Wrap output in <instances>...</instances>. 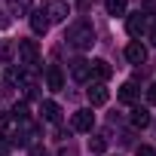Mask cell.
Instances as JSON below:
<instances>
[{
    "label": "cell",
    "instance_id": "cell-7",
    "mask_svg": "<svg viewBox=\"0 0 156 156\" xmlns=\"http://www.w3.org/2000/svg\"><path fill=\"white\" fill-rule=\"evenodd\" d=\"M46 86H49L52 92H61L64 76H61V67H58V64H49V67H46Z\"/></svg>",
    "mask_w": 156,
    "mask_h": 156
},
{
    "label": "cell",
    "instance_id": "cell-6",
    "mask_svg": "<svg viewBox=\"0 0 156 156\" xmlns=\"http://www.w3.org/2000/svg\"><path fill=\"white\" fill-rule=\"evenodd\" d=\"M107 98H110V89H107L104 83H95V86L89 89V104H92V107H101V104H107Z\"/></svg>",
    "mask_w": 156,
    "mask_h": 156
},
{
    "label": "cell",
    "instance_id": "cell-17",
    "mask_svg": "<svg viewBox=\"0 0 156 156\" xmlns=\"http://www.w3.org/2000/svg\"><path fill=\"white\" fill-rule=\"evenodd\" d=\"M104 9L110 16H126V0H104Z\"/></svg>",
    "mask_w": 156,
    "mask_h": 156
},
{
    "label": "cell",
    "instance_id": "cell-8",
    "mask_svg": "<svg viewBox=\"0 0 156 156\" xmlns=\"http://www.w3.org/2000/svg\"><path fill=\"white\" fill-rule=\"evenodd\" d=\"M126 31H129L132 37H141V34L147 31V16H141V12L129 16V22H126Z\"/></svg>",
    "mask_w": 156,
    "mask_h": 156
},
{
    "label": "cell",
    "instance_id": "cell-14",
    "mask_svg": "<svg viewBox=\"0 0 156 156\" xmlns=\"http://www.w3.org/2000/svg\"><path fill=\"white\" fill-rule=\"evenodd\" d=\"M132 126H138V129L150 126V110H147V107H135V110H132Z\"/></svg>",
    "mask_w": 156,
    "mask_h": 156
},
{
    "label": "cell",
    "instance_id": "cell-3",
    "mask_svg": "<svg viewBox=\"0 0 156 156\" xmlns=\"http://www.w3.org/2000/svg\"><path fill=\"white\" fill-rule=\"evenodd\" d=\"M43 16L49 19V25L52 22H64L67 19V3L64 0H43Z\"/></svg>",
    "mask_w": 156,
    "mask_h": 156
},
{
    "label": "cell",
    "instance_id": "cell-15",
    "mask_svg": "<svg viewBox=\"0 0 156 156\" xmlns=\"http://www.w3.org/2000/svg\"><path fill=\"white\" fill-rule=\"evenodd\" d=\"M12 16H31V0H6Z\"/></svg>",
    "mask_w": 156,
    "mask_h": 156
},
{
    "label": "cell",
    "instance_id": "cell-13",
    "mask_svg": "<svg viewBox=\"0 0 156 156\" xmlns=\"http://www.w3.org/2000/svg\"><path fill=\"white\" fill-rule=\"evenodd\" d=\"M116 95H119V101L135 104V101H138V86H135V83H126V86H119V92H116Z\"/></svg>",
    "mask_w": 156,
    "mask_h": 156
},
{
    "label": "cell",
    "instance_id": "cell-22",
    "mask_svg": "<svg viewBox=\"0 0 156 156\" xmlns=\"http://www.w3.org/2000/svg\"><path fill=\"white\" fill-rule=\"evenodd\" d=\"M147 34H150V43H153V46H156V22H153V25H150V28H147Z\"/></svg>",
    "mask_w": 156,
    "mask_h": 156
},
{
    "label": "cell",
    "instance_id": "cell-1",
    "mask_svg": "<svg viewBox=\"0 0 156 156\" xmlns=\"http://www.w3.org/2000/svg\"><path fill=\"white\" fill-rule=\"evenodd\" d=\"M67 43H70L73 49H89V46L95 43V28H92L86 19H80L76 25H70V31H67Z\"/></svg>",
    "mask_w": 156,
    "mask_h": 156
},
{
    "label": "cell",
    "instance_id": "cell-2",
    "mask_svg": "<svg viewBox=\"0 0 156 156\" xmlns=\"http://www.w3.org/2000/svg\"><path fill=\"white\" fill-rule=\"evenodd\" d=\"M37 55H40V49H37L34 40H19V64L22 67H34Z\"/></svg>",
    "mask_w": 156,
    "mask_h": 156
},
{
    "label": "cell",
    "instance_id": "cell-9",
    "mask_svg": "<svg viewBox=\"0 0 156 156\" xmlns=\"http://www.w3.org/2000/svg\"><path fill=\"white\" fill-rule=\"evenodd\" d=\"M126 58H129L132 64H144V61H147V49L135 40V43H129V46H126Z\"/></svg>",
    "mask_w": 156,
    "mask_h": 156
},
{
    "label": "cell",
    "instance_id": "cell-16",
    "mask_svg": "<svg viewBox=\"0 0 156 156\" xmlns=\"http://www.w3.org/2000/svg\"><path fill=\"white\" fill-rule=\"evenodd\" d=\"M16 58V46L12 40H0V61H12Z\"/></svg>",
    "mask_w": 156,
    "mask_h": 156
},
{
    "label": "cell",
    "instance_id": "cell-19",
    "mask_svg": "<svg viewBox=\"0 0 156 156\" xmlns=\"http://www.w3.org/2000/svg\"><path fill=\"white\" fill-rule=\"evenodd\" d=\"M104 147H107L104 138H92V141H89V150H92V153H104Z\"/></svg>",
    "mask_w": 156,
    "mask_h": 156
},
{
    "label": "cell",
    "instance_id": "cell-5",
    "mask_svg": "<svg viewBox=\"0 0 156 156\" xmlns=\"http://www.w3.org/2000/svg\"><path fill=\"white\" fill-rule=\"evenodd\" d=\"M70 126H73L76 132H92V126H95V113H92V110H76L73 119H70Z\"/></svg>",
    "mask_w": 156,
    "mask_h": 156
},
{
    "label": "cell",
    "instance_id": "cell-12",
    "mask_svg": "<svg viewBox=\"0 0 156 156\" xmlns=\"http://www.w3.org/2000/svg\"><path fill=\"white\" fill-rule=\"evenodd\" d=\"M110 73H113V67H110L104 58H95V61H92V76H98L101 83H104V80H110Z\"/></svg>",
    "mask_w": 156,
    "mask_h": 156
},
{
    "label": "cell",
    "instance_id": "cell-21",
    "mask_svg": "<svg viewBox=\"0 0 156 156\" xmlns=\"http://www.w3.org/2000/svg\"><path fill=\"white\" fill-rule=\"evenodd\" d=\"M147 104H156V83L147 89Z\"/></svg>",
    "mask_w": 156,
    "mask_h": 156
},
{
    "label": "cell",
    "instance_id": "cell-10",
    "mask_svg": "<svg viewBox=\"0 0 156 156\" xmlns=\"http://www.w3.org/2000/svg\"><path fill=\"white\" fill-rule=\"evenodd\" d=\"M31 31L34 34H46L49 31V19L43 16V9H31Z\"/></svg>",
    "mask_w": 156,
    "mask_h": 156
},
{
    "label": "cell",
    "instance_id": "cell-18",
    "mask_svg": "<svg viewBox=\"0 0 156 156\" xmlns=\"http://www.w3.org/2000/svg\"><path fill=\"white\" fill-rule=\"evenodd\" d=\"M12 119L25 122V119H28V104H16V107H12Z\"/></svg>",
    "mask_w": 156,
    "mask_h": 156
},
{
    "label": "cell",
    "instance_id": "cell-4",
    "mask_svg": "<svg viewBox=\"0 0 156 156\" xmlns=\"http://www.w3.org/2000/svg\"><path fill=\"white\" fill-rule=\"evenodd\" d=\"M70 76L76 83H86L89 76H92V61H86V58H76V61H70Z\"/></svg>",
    "mask_w": 156,
    "mask_h": 156
},
{
    "label": "cell",
    "instance_id": "cell-23",
    "mask_svg": "<svg viewBox=\"0 0 156 156\" xmlns=\"http://www.w3.org/2000/svg\"><path fill=\"white\" fill-rule=\"evenodd\" d=\"M31 156H49V153H46L43 147H34V150H31Z\"/></svg>",
    "mask_w": 156,
    "mask_h": 156
},
{
    "label": "cell",
    "instance_id": "cell-20",
    "mask_svg": "<svg viewBox=\"0 0 156 156\" xmlns=\"http://www.w3.org/2000/svg\"><path fill=\"white\" fill-rule=\"evenodd\" d=\"M135 156H156V150H153V147H138Z\"/></svg>",
    "mask_w": 156,
    "mask_h": 156
},
{
    "label": "cell",
    "instance_id": "cell-11",
    "mask_svg": "<svg viewBox=\"0 0 156 156\" xmlns=\"http://www.w3.org/2000/svg\"><path fill=\"white\" fill-rule=\"evenodd\" d=\"M40 113H43V119H46V122H61V107H58L55 101H43Z\"/></svg>",
    "mask_w": 156,
    "mask_h": 156
}]
</instances>
